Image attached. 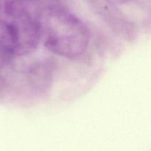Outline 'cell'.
I'll return each mask as SVG.
<instances>
[{"mask_svg":"<svg viewBox=\"0 0 151 151\" xmlns=\"http://www.w3.org/2000/svg\"><path fill=\"white\" fill-rule=\"evenodd\" d=\"M34 16L40 42L50 52L66 58H75L86 51L89 43L88 28L67 8L58 3H45Z\"/></svg>","mask_w":151,"mask_h":151,"instance_id":"cell-1","label":"cell"},{"mask_svg":"<svg viewBox=\"0 0 151 151\" xmlns=\"http://www.w3.org/2000/svg\"><path fill=\"white\" fill-rule=\"evenodd\" d=\"M39 43L34 14L22 3L0 1V50L10 57H24L33 52Z\"/></svg>","mask_w":151,"mask_h":151,"instance_id":"cell-2","label":"cell"}]
</instances>
